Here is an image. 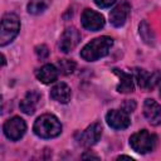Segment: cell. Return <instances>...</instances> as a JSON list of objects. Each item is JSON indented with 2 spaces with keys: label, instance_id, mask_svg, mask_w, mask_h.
<instances>
[{
  "label": "cell",
  "instance_id": "obj_1",
  "mask_svg": "<svg viewBox=\"0 0 161 161\" xmlns=\"http://www.w3.org/2000/svg\"><path fill=\"white\" fill-rule=\"evenodd\" d=\"M112 45H113V39L111 36L103 35V36L96 38L82 48L80 57L87 62L98 60L109 53Z\"/></svg>",
  "mask_w": 161,
  "mask_h": 161
},
{
  "label": "cell",
  "instance_id": "obj_2",
  "mask_svg": "<svg viewBox=\"0 0 161 161\" xmlns=\"http://www.w3.org/2000/svg\"><path fill=\"white\" fill-rule=\"evenodd\" d=\"M33 131L40 138H54L60 135L62 125L54 114L45 113L36 118L33 126Z\"/></svg>",
  "mask_w": 161,
  "mask_h": 161
},
{
  "label": "cell",
  "instance_id": "obj_3",
  "mask_svg": "<svg viewBox=\"0 0 161 161\" xmlns=\"http://www.w3.org/2000/svg\"><path fill=\"white\" fill-rule=\"evenodd\" d=\"M157 143V137L153 133H150L147 130H141L133 133L130 137V146L137 153L151 152Z\"/></svg>",
  "mask_w": 161,
  "mask_h": 161
},
{
  "label": "cell",
  "instance_id": "obj_4",
  "mask_svg": "<svg viewBox=\"0 0 161 161\" xmlns=\"http://www.w3.org/2000/svg\"><path fill=\"white\" fill-rule=\"evenodd\" d=\"M20 30V20L15 14H5L1 19L0 30V45L5 47L18 35Z\"/></svg>",
  "mask_w": 161,
  "mask_h": 161
},
{
  "label": "cell",
  "instance_id": "obj_5",
  "mask_svg": "<svg viewBox=\"0 0 161 161\" xmlns=\"http://www.w3.org/2000/svg\"><path fill=\"white\" fill-rule=\"evenodd\" d=\"M3 130H4L5 136H6L9 140H11V141H18V140H20V138L24 136V133H25V131H26V123H25V121H24L23 118L15 116V117H13V118H9V119L4 123Z\"/></svg>",
  "mask_w": 161,
  "mask_h": 161
},
{
  "label": "cell",
  "instance_id": "obj_6",
  "mask_svg": "<svg viewBox=\"0 0 161 161\" xmlns=\"http://www.w3.org/2000/svg\"><path fill=\"white\" fill-rule=\"evenodd\" d=\"M80 23H82L83 28H86L87 30L97 31V30H99L104 26V18H103L102 14H99L94 10L86 9L82 13Z\"/></svg>",
  "mask_w": 161,
  "mask_h": 161
},
{
  "label": "cell",
  "instance_id": "obj_7",
  "mask_svg": "<svg viewBox=\"0 0 161 161\" xmlns=\"http://www.w3.org/2000/svg\"><path fill=\"white\" fill-rule=\"evenodd\" d=\"M107 125L113 130H125L131 125L128 113L123 109H111L106 114Z\"/></svg>",
  "mask_w": 161,
  "mask_h": 161
},
{
  "label": "cell",
  "instance_id": "obj_8",
  "mask_svg": "<svg viewBox=\"0 0 161 161\" xmlns=\"http://www.w3.org/2000/svg\"><path fill=\"white\" fill-rule=\"evenodd\" d=\"M80 40V34L79 31L75 29V28H67L63 34L60 35V39H59V49L63 52V53H69L72 52L79 43Z\"/></svg>",
  "mask_w": 161,
  "mask_h": 161
},
{
  "label": "cell",
  "instance_id": "obj_9",
  "mask_svg": "<svg viewBox=\"0 0 161 161\" xmlns=\"http://www.w3.org/2000/svg\"><path fill=\"white\" fill-rule=\"evenodd\" d=\"M101 136H102V126H101V123L96 122V123H92L91 126H88L80 133L78 142H79V145H82L84 147H91L98 142Z\"/></svg>",
  "mask_w": 161,
  "mask_h": 161
},
{
  "label": "cell",
  "instance_id": "obj_10",
  "mask_svg": "<svg viewBox=\"0 0 161 161\" xmlns=\"http://www.w3.org/2000/svg\"><path fill=\"white\" fill-rule=\"evenodd\" d=\"M130 11H131V6H130L128 3L123 1V3L118 4L109 13V21H111V24L113 26H116V28H119V26L125 25L127 18L130 15Z\"/></svg>",
  "mask_w": 161,
  "mask_h": 161
},
{
  "label": "cell",
  "instance_id": "obj_11",
  "mask_svg": "<svg viewBox=\"0 0 161 161\" xmlns=\"http://www.w3.org/2000/svg\"><path fill=\"white\" fill-rule=\"evenodd\" d=\"M135 78L137 80V84L142 89H152L157 83L161 82V75L158 73L150 74L145 69H136Z\"/></svg>",
  "mask_w": 161,
  "mask_h": 161
},
{
  "label": "cell",
  "instance_id": "obj_12",
  "mask_svg": "<svg viewBox=\"0 0 161 161\" xmlns=\"http://www.w3.org/2000/svg\"><path fill=\"white\" fill-rule=\"evenodd\" d=\"M143 114L147 118V121L157 126L161 123V104H158L155 99L147 98L143 103Z\"/></svg>",
  "mask_w": 161,
  "mask_h": 161
},
{
  "label": "cell",
  "instance_id": "obj_13",
  "mask_svg": "<svg viewBox=\"0 0 161 161\" xmlns=\"http://www.w3.org/2000/svg\"><path fill=\"white\" fill-rule=\"evenodd\" d=\"M70 97H72L70 88L67 83H63V82L55 84L50 91V98L63 104L68 103L70 101Z\"/></svg>",
  "mask_w": 161,
  "mask_h": 161
},
{
  "label": "cell",
  "instance_id": "obj_14",
  "mask_svg": "<svg viewBox=\"0 0 161 161\" xmlns=\"http://www.w3.org/2000/svg\"><path fill=\"white\" fill-rule=\"evenodd\" d=\"M58 73L59 70L54 64H44L40 69L36 70V78L44 84H50L57 80Z\"/></svg>",
  "mask_w": 161,
  "mask_h": 161
},
{
  "label": "cell",
  "instance_id": "obj_15",
  "mask_svg": "<svg viewBox=\"0 0 161 161\" xmlns=\"http://www.w3.org/2000/svg\"><path fill=\"white\" fill-rule=\"evenodd\" d=\"M39 99H40V94L38 92L29 91L20 102V109L25 114H33L35 112V108H36Z\"/></svg>",
  "mask_w": 161,
  "mask_h": 161
},
{
  "label": "cell",
  "instance_id": "obj_16",
  "mask_svg": "<svg viewBox=\"0 0 161 161\" xmlns=\"http://www.w3.org/2000/svg\"><path fill=\"white\" fill-rule=\"evenodd\" d=\"M113 73L116 75H118V78H119V83L117 86V92H119V93H131V92H133L135 87H133V78H132L131 74H128V73H126L121 69H117V68L113 69Z\"/></svg>",
  "mask_w": 161,
  "mask_h": 161
},
{
  "label": "cell",
  "instance_id": "obj_17",
  "mask_svg": "<svg viewBox=\"0 0 161 161\" xmlns=\"http://www.w3.org/2000/svg\"><path fill=\"white\" fill-rule=\"evenodd\" d=\"M48 5H49L48 0H31L28 4V11H29V14L38 15V14L43 13L48 8Z\"/></svg>",
  "mask_w": 161,
  "mask_h": 161
},
{
  "label": "cell",
  "instance_id": "obj_18",
  "mask_svg": "<svg viewBox=\"0 0 161 161\" xmlns=\"http://www.w3.org/2000/svg\"><path fill=\"white\" fill-rule=\"evenodd\" d=\"M75 68V63L72 60V59H60L58 60V70L62 73V74H70L73 73Z\"/></svg>",
  "mask_w": 161,
  "mask_h": 161
},
{
  "label": "cell",
  "instance_id": "obj_19",
  "mask_svg": "<svg viewBox=\"0 0 161 161\" xmlns=\"http://www.w3.org/2000/svg\"><path fill=\"white\" fill-rule=\"evenodd\" d=\"M140 35H141V38H142L146 43H148V44H151L152 40H153L152 33H151V30H150L147 23H145V21L140 24Z\"/></svg>",
  "mask_w": 161,
  "mask_h": 161
},
{
  "label": "cell",
  "instance_id": "obj_20",
  "mask_svg": "<svg viewBox=\"0 0 161 161\" xmlns=\"http://www.w3.org/2000/svg\"><path fill=\"white\" fill-rule=\"evenodd\" d=\"M35 53H36V55H38L40 59H45V58L49 55V50H48L47 45H44V44L38 45V47L35 48Z\"/></svg>",
  "mask_w": 161,
  "mask_h": 161
},
{
  "label": "cell",
  "instance_id": "obj_21",
  "mask_svg": "<svg viewBox=\"0 0 161 161\" xmlns=\"http://www.w3.org/2000/svg\"><path fill=\"white\" fill-rule=\"evenodd\" d=\"M135 108H136V102L135 101H130V99H127V101H125L123 102V104H122V109L125 111V112H127V113H130V112H133L135 111Z\"/></svg>",
  "mask_w": 161,
  "mask_h": 161
},
{
  "label": "cell",
  "instance_id": "obj_22",
  "mask_svg": "<svg viewBox=\"0 0 161 161\" xmlns=\"http://www.w3.org/2000/svg\"><path fill=\"white\" fill-rule=\"evenodd\" d=\"M94 3L99 8H108V6L113 5L116 3V0H94Z\"/></svg>",
  "mask_w": 161,
  "mask_h": 161
},
{
  "label": "cell",
  "instance_id": "obj_23",
  "mask_svg": "<svg viewBox=\"0 0 161 161\" xmlns=\"http://www.w3.org/2000/svg\"><path fill=\"white\" fill-rule=\"evenodd\" d=\"M82 157H83V158H87V157H93V158H98V156H96V155H83Z\"/></svg>",
  "mask_w": 161,
  "mask_h": 161
},
{
  "label": "cell",
  "instance_id": "obj_24",
  "mask_svg": "<svg viewBox=\"0 0 161 161\" xmlns=\"http://www.w3.org/2000/svg\"><path fill=\"white\" fill-rule=\"evenodd\" d=\"M118 158H128V160H132L131 156H126V155H121V156H118Z\"/></svg>",
  "mask_w": 161,
  "mask_h": 161
},
{
  "label": "cell",
  "instance_id": "obj_25",
  "mask_svg": "<svg viewBox=\"0 0 161 161\" xmlns=\"http://www.w3.org/2000/svg\"><path fill=\"white\" fill-rule=\"evenodd\" d=\"M3 65H5V55L3 54Z\"/></svg>",
  "mask_w": 161,
  "mask_h": 161
},
{
  "label": "cell",
  "instance_id": "obj_26",
  "mask_svg": "<svg viewBox=\"0 0 161 161\" xmlns=\"http://www.w3.org/2000/svg\"><path fill=\"white\" fill-rule=\"evenodd\" d=\"M160 97H161V88H160Z\"/></svg>",
  "mask_w": 161,
  "mask_h": 161
}]
</instances>
